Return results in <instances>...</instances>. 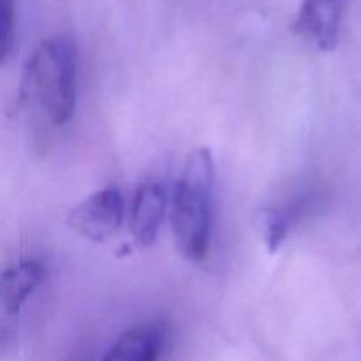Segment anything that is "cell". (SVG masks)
I'll use <instances>...</instances> for the list:
<instances>
[{
	"instance_id": "1",
	"label": "cell",
	"mask_w": 361,
	"mask_h": 361,
	"mask_svg": "<svg viewBox=\"0 0 361 361\" xmlns=\"http://www.w3.org/2000/svg\"><path fill=\"white\" fill-rule=\"evenodd\" d=\"M215 208V162L208 148L190 152L171 197L176 249L190 263H203L210 252Z\"/></svg>"
},
{
	"instance_id": "2",
	"label": "cell",
	"mask_w": 361,
	"mask_h": 361,
	"mask_svg": "<svg viewBox=\"0 0 361 361\" xmlns=\"http://www.w3.org/2000/svg\"><path fill=\"white\" fill-rule=\"evenodd\" d=\"M25 95H35L49 122H71L78 101V51L69 35H51L25 67Z\"/></svg>"
},
{
	"instance_id": "3",
	"label": "cell",
	"mask_w": 361,
	"mask_h": 361,
	"mask_svg": "<svg viewBox=\"0 0 361 361\" xmlns=\"http://www.w3.org/2000/svg\"><path fill=\"white\" fill-rule=\"evenodd\" d=\"M126 204L118 187L109 185L90 194L69 212L67 224L90 242L101 243L115 236L123 224Z\"/></svg>"
},
{
	"instance_id": "4",
	"label": "cell",
	"mask_w": 361,
	"mask_h": 361,
	"mask_svg": "<svg viewBox=\"0 0 361 361\" xmlns=\"http://www.w3.org/2000/svg\"><path fill=\"white\" fill-rule=\"evenodd\" d=\"M345 6L348 0H303L293 30L319 51H334Z\"/></svg>"
},
{
	"instance_id": "5",
	"label": "cell",
	"mask_w": 361,
	"mask_h": 361,
	"mask_svg": "<svg viewBox=\"0 0 361 361\" xmlns=\"http://www.w3.org/2000/svg\"><path fill=\"white\" fill-rule=\"evenodd\" d=\"M168 210V194L162 183L147 182L137 189L130 210V231L140 245L150 247L157 242Z\"/></svg>"
},
{
	"instance_id": "6",
	"label": "cell",
	"mask_w": 361,
	"mask_h": 361,
	"mask_svg": "<svg viewBox=\"0 0 361 361\" xmlns=\"http://www.w3.org/2000/svg\"><path fill=\"white\" fill-rule=\"evenodd\" d=\"M166 330L157 321L137 324L120 335L102 361H159Z\"/></svg>"
},
{
	"instance_id": "7",
	"label": "cell",
	"mask_w": 361,
	"mask_h": 361,
	"mask_svg": "<svg viewBox=\"0 0 361 361\" xmlns=\"http://www.w3.org/2000/svg\"><path fill=\"white\" fill-rule=\"evenodd\" d=\"M44 277L46 268L37 259H27L9 267L0 275V307L7 314H18Z\"/></svg>"
},
{
	"instance_id": "8",
	"label": "cell",
	"mask_w": 361,
	"mask_h": 361,
	"mask_svg": "<svg viewBox=\"0 0 361 361\" xmlns=\"http://www.w3.org/2000/svg\"><path fill=\"white\" fill-rule=\"evenodd\" d=\"M298 217V207H268L257 212L256 226L271 254L281 250Z\"/></svg>"
},
{
	"instance_id": "9",
	"label": "cell",
	"mask_w": 361,
	"mask_h": 361,
	"mask_svg": "<svg viewBox=\"0 0 361 361\" xmlns=\"http://www.w3.org/2000/svg\"><path fill=\"white\" fill-rule=\"evenodd\" d=\"M16 0H0V67L6 63L13 48Z\"/></svg>"
},
{
	"instance_id": "10",
	"label": "cell",
	"mask_w": 361,
	"mask_h": 361,
	"mask_svg": "<svg viewBox=\"0 0 361 361\" xmlns=\"http://www.w3.org/2000/svg\"><path fill=\"white\" fill-rule=\"evenodd\" d=\"M9 342H11L9 330H6V328L0 326V349H6L7 345H9Z\"/></svg>"
}]
</instances>
